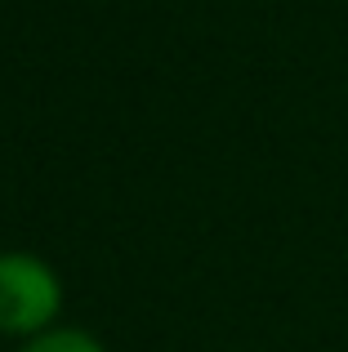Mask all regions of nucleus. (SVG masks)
<instances>
[{
  "mask_svg": "<svg viewBox=\"0 0 348 352\" xmlns=\"http://www.w3.org/2000/svg\"><path fill=\"white\" fill-rule=\"evenodd\" d=\"M63 281L32 250H0V335L32 339L58 326Z\"/></svg>",
  "mask_w": 348,
  "mask_h": 352,
  "instance_id": "1",
  "label": "nucleus"
},
{
  "mask_svg": "<svg viewBox=\"0 0 348 352\" xmlns=\"http://www.w3.org/2000/svg\"><path fill=\"white\" fill-rule=\"evenodd\" d=\"M18 352H107V348L80 326H50V330H41V335L23 339Z\"/></svg>",
  "mask_w": 348,
  "mask_h": 352,
  "instance_id": "2",
  "label": "nucleus"
}]
</instances>
